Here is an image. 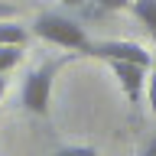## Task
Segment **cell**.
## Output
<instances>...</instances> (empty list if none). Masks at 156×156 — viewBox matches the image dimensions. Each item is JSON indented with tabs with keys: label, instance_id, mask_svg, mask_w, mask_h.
<instances>
[{
	"label": "cell",
	"instance_id": "6da1fadb",
	"mask_svg": "<svg viewBox=\"0 0 156 156\" xmlns=\"http://www.w3.org/2000/svg\"><path fill=\"white\" fill-rule=\"evenodd\" d=\"M33 33H36L39 39L52 42V46L75 49V52H81V49L91 42L85 26L75 23V20H68V16H62V13H39L36 23H33Z\"/></svg>",
	"mask_w": 156,
	"mask_h": 156
},
{
	"label": "cell",
	"instance_id": "7a4b0ae2",
	"mask_svg": "<svg viewBox=\"0 0 156 156\" xmlns=\"http://www.w3.org/2000/svg\"><path fill=\"white\" fill-rule=\"evenodd\" d=\"M52 81H55V65L46 62V65L33 68L26 78H23V107L29 114L46 117L49 104H52Z\"/></svg>",
	"mask_w": 156,
	"mask_h": 156
},
{
	"label": "cell",
	"instance_id": "3957f363",
	"mask_svg": "<svg viewBox=\"0 0 156 156\" xmlns=\"http://www.w3.org/2000/svg\"><path fill=\"white\" fill-rule=\"evenodd\" d=\"M81 55L88 58H101V62H136V65H146L153 62V55L146 52L140 42H127V39H101V42H88L81 49Z\"/></svg>",
	"mask_w": 156,
	"mask_h": 156
},
{
	"label": "cell",
	"instance_id": "277c9868",
	"mask_svg": "<svg viewBox=\"0 0 156 156\" xmlns=\"http://www.w3.org/2000/svg\"><path fill=\"white\" fill-rule=\"evenodd\" d=\"M107 65L120 81L127 104H140V98L146 94V65H136V62H107Z\"/></svg>",
	"mask_w": 156,
	"mask_h": 156
},
{
	"label": "cell",
	"instance_id": "5b68a950",
	"mask_svg": "<svg viewBox=\"0 0 156 156\" xmlns=\"http://www.w3.org/2000/svg\"><path fill=\"white\" fill-rule=\"evenodd\" d=\"M26 26H20L13 20H0V46H26Z\"/></svg>",
	"mask_w": 156,
	"mask_h": 156
},
{
	"label": "cell",
	"instance_id": "8992f818",
	"mask_svg": "<svg viewBox=\"0 0 156 156\" xmlns=\"http://www.w3.org/2000/svg\"><path fill=\"white\" fill-rule=\"evenodd\" d=\"M130 10H133V16L156 36V0H130Z\"/></svg>",
	"mask_w": 156,
	"mask_h": 156
},
{
	"label": "cell",
	"instance_id": "52a82bcc",
	"mask_svg": "<svg viewBox=\"0 0 156 156\" xmlns=\"http://www.w3.org/2000/svg\"><path fill=\"white\" fill-rule=\"evenodd\" d=\"M20 58H23V46H0V75H7L10 68H16Z\"/></svg>",
	"mask_w": 156,
	"mask_h": 156
},
{
	"label": "cell",
	"instance_id": "ba28073f",
	"mask_svg": "<svg viewBox=\"0 0 156 156\" xmlns=\"http://www.w3.org/2000/svg\"><path fill=\"white\" fill-rule=\"evenodd\" d=\"M146 98H150V107H153V114H156V58L146 68Z\"/></svg>",
	"mask_w": 156,
	"mask_h": 156
},
{
	"label": "cell",
	"instance_id": "9c48e42d",
	"mask_svg": "<svg viewBox=\"0 0 156 156\" xmlns=\"http://www.w3.org/2000/svg\"><path fill=\"white\" fill-rule=\"evenodd\" d=\"M52 156H98V150L94 146H62Z\"/></svg>",
	"mask_w": 156,
	"mask_h": 156
},
{
	"label": "cell",
	"instance_id": "30bf717a",
	"mask_svg": "<svg viewBox=\"0 0 156 156\" xmlns=\"http://www.w3.org/2000/svg\"><path fill=\"white\" fill-rule=\"evenodd\" d=\"M101 10H124V7H130V0H94Z\"/></svg>",
	"mask_w": 156,
	"mask_h": 156
},
{
	"label": "cell",
	"instance_id": "8fae6325",
	"mask_svg": "<svg viewBox=\"0 0 156 156\" xmlns=\"http://www.w3.org/2000/svg\"><path fill=\"white\" fill-rule=\"evenodd\" d=\"M143 156H156V133L150 136V143L143 146Z\"/></svg>",
	"mask_w": 156,
	"mask_h": 156
},
{
	"label": "cell",
	"instance_id": "7c38bea8",
	"mask_svg": "<svg viewBox=\"0 0 156 156\" xmlns=\"http://www.w3.org/2000/svg\"><path fill=\"white\" fill-rule=\"evenodd\" d=\"M13 16V7H10V3H3V0H0V20H10Z\"/></svg>",
	"mask_w": 156,
	"mask_h": 156
},
{
	"label": "cell",
	"instance_id": "4fadbf2b",
	"mask_svg": "<svg viewBox=\"0 0 156 156\" xmlns=\"http://www.w3.org/2000/svg\"><path fill=\"white\" fill-rule=\"evenodd\" d=\"M62 3H65V7H81L85 0H62Z\"/></svg>",
	"mask_w": 156,
	"mask_h": 156
},
{
	"label": "cell",
	"instance_id": "5bb4252c",
	"mask_svg": "<svg viewBox=\"0 0 156 156\" xmlns=\"http://www.w3.org/2000/svg\"><path fill=\"white\" fill-rule=\"evenodd\" d=\"M3 88H7V78L0 75V98H3Z\"/></svg>",
	"mask_w": 156,
	"mask_h": 156
}]
</instances>
